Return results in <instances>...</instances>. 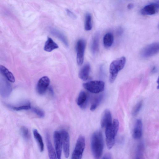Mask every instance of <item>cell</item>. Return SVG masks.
<instances>
[{
	"label": "cell",
	"instance_id": "cell-34",
	"mask_svg": "<svg viewBox=\"0 0 159 159\" xmlns=\"http://www.w3.org/2000/svg\"><path fill=\"white\" fill-rule=\"evenodd\" d=\"M157 70V69L156 67L154 66L153 67L152 70V72L153 73H154L155 72H156Z\"/></svg>",
	"mask_w": 159,
	"mask_h": 159
},
{
	"label": "cell",
	"instance_id": "cell-2",
	"mask_svg": "<svg viewBox=\"0 0 159 159\" xmlns=\"http://www.w3.org/2000/svg\"><path fill=\"white\" fill-rule=\"evenodd\" d=\"M119 126L118 120L115 119L111 124L105 128L106 143L107 147L109 149H111L114 144Z\"/></svg>",
	"mask_w": 159,
	"mask_h": 159
},
{
	"label": "cell",
	"instance_id": "cell-5",
	"mask_svg": "<svg viewBox=\"0 0 159 159\" xmlns=\"http://www.w3.org/2000/svg\"><path fill=\"white\" fill-rule=\"evenodd\" d=\"M85 145V138L82 135H80L76 141L71 159H81Z\"/></svg>",
	"mask_w": 159,
	"mask_h": 159
},
{
	"label": "cell",
	"instance_id": "cell-30",
	"mask_svg": "<svg viewBox=\"0 0 159 159\" xmlns=\"http://www.w3.org/2000/svg\"><path fill=\"white\" fill-rule=\"evenodd\" d=\"M66 11L67 14L71 18L73 19H75L76 16L75 14L72 11L68 9H66Z\"/></svg>",
	"mask_w": 159,
	"mask_h": 159
},
{
	"label": "cell",
	"instance_id": "cell-12",
	"mask_svg": "<svg viewBox=\"0 0 159 159\" xmlns=\"http://www.w3.org/2000/svg\"><path fill=\"white\" fill-rule=\"evenodd\" d=\"M45 139L49 159H57L56 153L53 148L49 133H45Z\"/></svg>",
	"mask_w": 159,
	"mask_h": 159
},
{
	"label": "cell",
	"instance_id": "cell-33",
	"mask_svg": "<svg viewBox=\"0 0 159 159\" xmlns=\"http://www.w3.org/2000/svg\"><path fill=\"white\" fill-rule=\"evenodd\" d=\"M123 32V30L121 28H119L118 30L117 33L119 35H120Z\"/></svg>",
	"mask_w": 159,
	"mask_h": 159
},
{
	"label": "cell",
	"instance_id": "cell-20",
	"mask_svg": "<svg viewBox=\"0 0 159 159\" xmlns=\"http://www.w3.org/2000/svg\"><path fill=\"white\" fill-rule=\"evenodd\" d=\"M0 72L11 83L15 82V79L13 75L5 66H0Z\"/></svg>",
	"mask_w": 159,
	"mask_h": 159
},
{
	"label": "cell",
	"instance_id": "cell-16",
	"mask_svg": "<svg viewBox=\"0 0 159 159\" xmlns=\"http://www.w3.org/2000/svg\"><path fill=\"white\" fill-rule=\"evenodd\" d=\"M99 40V32H97L93 38L91 46V52L93 55L96 54L98 50Z\"/></svg>",
	"mask_w": 159,
	"mask_h": 159
},
{
	"label": "cell",
	"instance_id": "cell-11",
	"mask_svg": "<svg viewBox=\"0 0 159 159\" xmlns=\"http://www.w3.org/2000/svg\"><path fill=\"white\" fill-rule=\"evenodd\" d=\"M50 82L48 77L44 76L41 78L38 81L36 86V90L40 95L43 94L46 91Z\"/></svg>",
	"mask_w": 159,
	"mask_h": 159
},
{
	"label": "cell",
	"instance_id": "cell-8",
	"mask_svg": "<svg viewBox=\"0 0 159 159\" xmlns=\"http://www.w3.org/2000/svg\"><path fill=\"white\" fill-rule=\"evenodd\" d=\"M64 154L66 158L68 157L70 154V141L68 132L65 130L60 131Z\"/></svg>",
	"mask_w": 159,
	"mask_h": 159
},
{
	"label": "cell",
	"instance_id": "cell-28",
	"mask_svg": "<svg viewBox=\"0 0 159 159\" xmlns=\"http://www.w3.org/2000/svg\"><path fill=\"white\" fill-rule=\"evenodd\" d=\"M31 108L30 104V102H27L25 105L19 107H14L13 109L16 111H20L23 110H29Z\"/></svg>",
	"mask_w": 159,
	"mask_h": 159
},
{
	"label": "cell",
	"instance_id": "cell-31",
	"mask_svg": "<svg viewBox=\"0 0 159 159\" xmlns=\"http://www.w3.org/2000/svg\"><path fill=\"white\" fill-rule=\"evenodd\" d=\"M102 159H111V154L109 153H107L103 156Z\"/></svg>",
	"mask_w": 159,
	"mask_h": 159
},
{
	"label": "cell",
	"instance_id": "cell-29",
	"mask_svg": "<svg viewBox=\"0 0 159 159\" xmlns=\"http://www.w3.org/2000/svg\"><path fill=\"white\" fill-rule=\"evenodd\" d=\"M33 111L40 117H44L45 114L44 111L36 107L32 108Z\"/></svg>",
	"mask_w": 159,
	"mask_h": 159
},
{
	"label": "cell",
	"instance_id": "cell-25",
	"mask_svg": "<svg viewBox=\"0 0 159 159\" xmlns=\"http://www.w3.org/2000/svg\"><path fill=\"white\" fill-rule=\"evenodd\" d=\"M103 98V95H100L96 98L91 105L90 110L91 111H94L99 105Z\"/></svg>",
	"mask_w": 159,
	"mask_h": 159
},
{
	"label": "cell",
	"instance_id": "cell-7",
	"mask_svg": "<svg viewBox=\"0 0 159 159\" xmlns=\"http://www.w3.org/2000/svg\"><path fill=\"white\" fill-rule=\"evenodd\" d=\"M85 46V42L83 39H80L77 41L76 49L77 52V62L79 66L81 65L83 63Z\"/></svg>",
	"mask_w": 159,
	"mask_h": 159
},
{
	"label": "cell",
	"instance_id": "cell-3",
	"mask_svg": "<svg viewBox=\"0 0 159 159\" xmlns=\"http://www.w3.org/2000/svg\"><path fill=\"white\" fill-rule=\"evenodd\" d=\"M126 60L125 57H121L113 60L111 63L109 67V80L111 83L115 81L118 72L124 67Z\"/></svg>",
	"mask_w": 159,
	"mask_h": 159
},
{
	"label": "cell",
	"instance_id": "cell-4",
	"mask_svg": "<svg viewBox=\"0 0 159 159\" xmlns=\"http://www.w3.org/2000/svg\"><path fill=\"white\" fill-rule=\"evenodd\" d=\"M83 85L86 89L95 93L102 92L105 88V83L102 80L91 81L83 84Z\"/></svg>",
	"mask_w": 159,
	"mask_h": 159
},
{
	"label": "cell",
	"instance_id": "cell-32",
	"mask_svg": "<svg viewBox=\"0 0 159 159\" xmlns=\"http://www.w3.org/2000/svg\"><path fill=\"white\" fill-rule=\"evenodd\" d=\"M133 7V5L132 3L129 4L127 6V8L129 9H132Z\"/></svg>",
	"mask_w": 159,
	"mask_h": 159
},
{
	"label": "cell",
	"instance_id": "cell-1",
	"mask_svg": "<svg viewBox=\"0 0 159 159\" xmlns=\"http://www.w3.org/2000/svg\"><path fill=\"white\" fill-rule=\"evenodd\" d=\"M92 152L95 159H99L102 154L104 143L102 134L101 131L98 130L92 134L91 139Z\"/></svg>",
	"mask_w": 159,
	"mask_h": 159
},
{
	"label": "cell",
	"instance_id": "cell-9",
	"mask_svg": "<svg viewBox=\"0 0 159 159\" xmlns=\"http://www.w3.org/2000/svg\"><path fill=\"white\" fill-rule=\"evenodd\" d=\"M159 9V2H152L145 6L141 9L140 13L143 15H153L158 12Z\"/></svg>",
	"mask_w": 159,
	"mask_h": 159
},
{
	"label": "cell",
	"instance_id": "cell-22",
	"mask_svg": "<svg viewBox=\"0 0 159 159\" xmlns=\"http://www.w3.org/2000/svg\"><path fill=\"white\" fill-rule=\"evenodd\" d=\"M34 138L36 140L39 148L40 152L44 150V146L41 136L36 129H34L33 131Z\"/></svg>",
	"mask_w": 159,
	"mask_h": 159
},
{
	"label": "cell",
	"instance_id": "cell-13",
	"mask_svg": "<svg viewBox=\"0 0 159 159\" xmlns=\"http://www.w3.org/2000/svg\"><path fill=\"white\" fill-rule=\"evenodd\" d=\"M49 32L52 35L58 39L66 47H69L67 39L62 33L58 30L52 27L49 28Z\"/></svg>",
	"mask_w": 159,
	"mask_h": 159
},
{
	"label": "cell",
	"instance_id": "cell-23",
	"mask_svg": "<svg viewBox=\"0 0 159 159\" xmlns=\"http://www.w3.org/2000/svg\"><path fill=\"white\" fill-rule=\"evenodd\" d=\"M92 17L89 13L86 14L85 16L84 29L86 31L90 30L92 28Z\"/></svg>",
	"mask_w": 159,
	"mask_h": 159
},
{
	"label": "cell",
	"instance_id": "cell-10",
	"mask_svg": "<svg viewBox=\"0 0 159 159\" xmlns=\"http://www.w3.org/2000/svg\"><path fill=\"white\" fill-rule=\"evenodd\" d=\"M53 138L55 148L57 159H61L62 144L60 131H55Z\"/></svg>",
	"mask_w": 159,
	"mask_h": 159
},
{
	"label": "cell",
	"instance_id": "cell-26",
	"mask_svg": "<svg viewBox=\"0 0 159 159\" xmlns=\"http://www.w3.org/2000/svg\"><path fill=\"white\" fill-rule=\"evenodd\" d=\"M21 134L23 138L26 140H29L30 137V134L28 129L23 126L20 129Z\"/></svg>",
	"mask_w": 159,
	"mask_h": 159
},
{
	"label": "cell",
	"instance_id": "cell-6",
	"mask_svg": "<svg viewBox=\"0 0 159 159\" xmlns=\"http://www.w3.org/2000/svg\"><path fill=\"white\" fill-rule=\"evenodd\" d=\"M159 51L158 43H153L144 48L141 52L140 55L143 58H148L157 54L158 52Z\"/></svg>",
	"mask_w": 159,
	"mask_h": 159
},
{
	"label": "cell",
	"instance_id": "cell-27",
	"mask_svg": "<svg viewBox=\"0 0 159 159\" xmlns=\"http://www.w3.org/2000/svg\"><path fill=\"white\" fill-rule=\"evenodd\" d=\"M143 105V102L141 101L138 102L134 106L132 112V115L133 116H136L141 110Z\"/></svg>",
	"mask_w": 159,
	"mask_h": 159
},
{
	"label": "cell",
	"instance_id": "cell-21",
	"mask_svg": "<svg viewBox=\"0 0 159 159\" xmlns=\"http://www.w3.org/2000/svg\"><path fill=\"white\" fill-rule=\"evenodd\" d=\"M114 41L113 34L111 33L106 34L103 38V43L104 46L106 48L110 47Z\"/></svg>",
	"mask_w": 159,
	"mask_h": 159
},
{
	"label": "cell",
	"instance_id": "cell-18",
	"mask_svg": "<svg viewBox=\"0 0 159 159\" xmlns=\"http://www.w3.org/2000/svg\"><path fill=\"white\" fill-rule=\"evenodd\" d=\"M87 101V96L84 91H81L79 94L77 100L78 105L82 108L86 107Z\"/></svg>",
	"mask_w": 159,
	"mask_h": 159
},
{
	"label": "cell",
	"instance_id": "cell-19",
	"mask_svg": "<svg viewBox=\"0 0 159 159\" xmlns=\"http://www.w3.org/2000/svg\"><path fill=\"white\" fill-rule=\"evenodd\" d=\"M58 47V45L51 38L48 37L45 42L44 50L46 52H51Z\"/></svg>",
	"mask_w": 159,
	"mask_h": 159
},
{
	"label": "cell",
	"instance_id": "cell-17",
	"mask_svg": "<svg viewBox=\"0 0 159 159\" xmlns=\"http://www.w3.org/2000/svg\"><path fill=\"white\" fill-rule=\"evenodd\" d=\"M90 70V65L88 63L85 64L79 72V77L83 80H87L89 78Z\"/></svg>",
	"mask_w": 159,
	"mask_h": 159
},
{
	"label": "cell",
	"instance_id": "cell-14",
	"mask_svg": "<svg viewBox=\"0 0 159 159\" xmlns=\"http://www.w3.org/2000/svg\"><path fill=\"white\" fill-rule=\"evenodd\" d=\"M112 123L111 114L110 111L106 109L104 111L101 120V126L102 128H106Z\"/></svg>",
	"mask_w": 159,
	"mask_h": 159
},
{
	"label": "cell",
	"instance_id": "cell-24",
	"mask_svg": "<svg viewBox=\"0 0 159 159\" xmlns=\"http://www.w3.org/2000/svg\"><path fill=\"white\" fill-rule=\"evenodd\" d=\"M143 145L140 143L137 147L134 159H143Z\"/></svg>",
	"mask_w": 159,
	"mask_h": 159
},
{
	"label": "cell",
	"instance_id": "cell-15",
	"mask_svg": "<svg viewBox=\"0 0 159 159\" xmlns=\"http://www.w3.org/2000/svg\"><path fill=\"white\" fill-rule=\"evenodd\" d=\"M143 124L141 120L137 119L135 122L133 130L132 136L136 139H140L142 134Z\"/></svg>",
	"mask_w": 159,
	"mask_h": 159
}]
</instances>
